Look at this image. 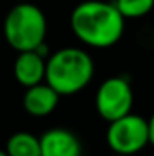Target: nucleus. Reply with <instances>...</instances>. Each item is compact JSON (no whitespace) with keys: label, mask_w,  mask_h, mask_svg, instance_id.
Listing matches in <instances>:
<instances>
[{"label":"nucleus","mask_w":154,"mask_h":156,"mask_svg":"<svg viewBox=\"0 0 154 156\" xmlns=\"http://www.w3.org/2000/svg\"><path fill=\"white\" fill-rule=\"evenodd\" d=\"M70 25L81 43L93 48H109L124 33V17L113 2L86 0L73 9Z\"/></svg>","instance_id":"obj_1"},{"label":"nucleus","mask_w":154,"mask_h":156,"mask_svg":"<svg viewBox=\"0 0 154 156\" xmlns=\"http://www.w3.org/2000/svg\"><path fill=\"white\" fill-rule=\"evenodd\" d=\"M93 75V58L81 48H60L46 58L45 81L60 96L80 93L90 85Z\"/></svg>","instance_id":"obj_2"},{"label":"nucleus","mask_w":154,"mask_h":156,"mask_svg":"<svg viewBox=\"0 0 154 156\" xmlns=\"http://www.w3.org/2000/svg\"><path fill=\"white\" fill-rule=\"evenodd\" d=\"M3 35L13 50L32 51L45 43L46 18L33 3L20 2L9 10L3 20Z\"/></svg>","instance_id":"obj_3"},{"label":"nucleus","mask_w":154,"mask_h":156,"mask_svg":"<svg viewBox=\"0 0 154 156\" xmlns=\"http://www.w3.org/2000/svg\"><path fill=\"white\" fill-rule=\"evenodd\" d=\"M106 143L115 154L133 156L149 144L148 120L128 113L111 121L106 131Z\"/></svg>","instance_id":"obj_4"},{"label":"nucleus","mask_w":154,"mask_h":156,"mask_svg":"<svg viewBox=\"0 0 154 156\" xmlns=\"http://www.w3.org/2000/svg\"><path fill=\"white\" fill-rule=\"evenodd\" d=\"M134 93L131 83L124 76H109L98 87L94 106L98 115L108 123L131 113Z\"/></svg>","instance_id":"obj_5"},{"label":"nucleus","mask_w":154,"mask_h":156,"mask_svg":"<svg viewBox=\"0 0 154 156\" xmlns=\"http://www.w3.org/2000/svg\"><path fill=\"white\" fill-rule=\"evenodd\" d=\"M42 156H81L83 148L78 136L67 128H50L40 136Z\"/></svg>","instance_id":"obj_6"},{"label":"nucleus","mask_w":154,"mask_h":156,"mask_svg":"<svg viewBox=\"0 0 154 156\" xmlns=\"http://www.w3.org/2000/svg\"><path fill=\"white\" fill-rule=\"evenodd\" d=\"M46 58L38 51H20L13 62V75L22 87L30 88L45 81Z\"/></svg>","instance_id":"obj_7"},{"label":"nucleus","mask_w":154,"mask_h":156,"mask_svg":"<svg viewBox=\"0 0 154 156\" xmlns=\"http://www.w3.org/2000/svg\"><path fill=\"white\" fill-rule=\"evenodd\" d=\"M58 101H60V95L46 81H42L38 85L27 88L23 98H22L23 110L36 118L48 116L50 113H53L55 108L58 106Z\"/></svg>","instance_id":"obj_8"},{"label":"nucleus","mask_w":154,"mask_h":156,"mask_svg":"<svg viewBox=\"0 0 154 156\" xmlns=\"http://www.w3.org/2000/svg\"><path fill=\"white\" fill-rule=\"evenodd\" d=\"M5 153L9 156H42L40 138L28 131H17L7 140Z\"/></svg>","instance_id":"obj_9"},{"label":"nucleus","mask_w":154,"mask_h":156,"mask_svg":"<svg viewBox=\"0 0 154 156\" xmlns=\"http://www.w3.org/2000/svg\"><path fill=\"white\" fill-rule=\"evenodd\" d=\"M119 13L126 18H141L154 9V0H115Z\"/></svg>","instance_id":"obj_10"},{"label":"nucleus","mask_w":154,"mask_h":156,"mask_svg":"<svg viewBox=\"0 0 154 156\" xmlns=\"http://www.w3.org/2000/svg\"><path fill=\"white\" fill-rule=\"evenodd\" d=\"M148 128H149V144L154 146V113L151 115V118L148 120Z\"/></svg>","instance_id":"obj_11"},{"label":"nucleus","mask_w":154,"mask_h":156,"mask_svg":"<svg viewBox=\"0 0 154 156\" xmlns=\"http://www.w3.org/2000/svg\"><path fill=\"white\" fill-rule=\"evenodd\" d=\"M0 156H9V154L5 153V150H0Z\"/></svg>","instance_id":"obj_12"},{"label":"nucleus","mask_w":154,"mask_h":156,"mask_svg":"<svg viewBox=\"0 0 154 156\" xmlns=\"http://www.w3.org/2000/svg\"><path fill=\"white\" fill-rule=\"evenodd\" d=\"M111 156H123V154H115V153H113V154H111Z\"/></svg>","instance_id":"obj_13"}]
</instances>
